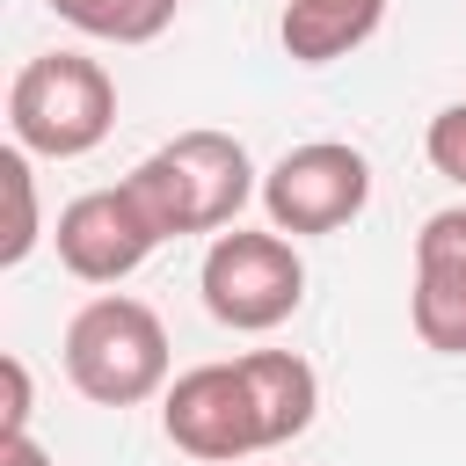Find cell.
Segmentation results:
<instances>
[{
  "instance_id": "cell-8",
  "label": "cell",
  "mask_w": 466,
  "mask_h": 466,
  "mask_svg": "<svg viewBox=\"0 0 466 466\" xmlns=\"http://www.w3.org/2000/svg\"><path fill=\"white\" fill-rule=\"evenodd\" d=\"M408 320H415L422 350L466 357V204H444V211L422 218V233H415Z\"/></svg>"
},
{
  "instance_id": "cell-7",
  "label": "cell",
  "mask_w": 466,
  "mask_h": 466,
  "mask_svg": "<svg viewBox=\"0 0 466 466\" xmlns=\"http://www.w3.org/2000/svg\"><path fill=\"white\" fill-rule=\"evenodd\" d=\"M58 262L80 277V284H124L153 248H160V226L146 218V204L116 182V189H87L58 211Z\"/></svg>"
},
{
  "instance_id": "cell-9",
  "label": "cell",
  "mask_w": 466,
  "mask_h": 466,
  "mask_svg": "<svg viewBox=\"0 0 466 466\" xmlns=\"http://www.w3.org/2000/svg\"><path fill=\"white\" fill-rule=\"evenodd\" d=\"M240 371H248V393H255V415H262V444H269V451L313 430L320 379H313L306 357H291V350H248Z\"/></svg>"
},
{
  "instance_id": "cell-3",
  "label": "cell",
  "mask_w": 466,
  "mask_h": 466,
  "mask_svg": "<svg viewBox=\"0 0 466 466\" xmlns=\"http://www.w3.org/2000/svg\"><path fill=\"white\" fill-rule=\"evenodd\" d=\"M7 131L36 160H80L116 131V80L87 51H44L7 80Z\"/></svg>"
},
{
  "instance_id": "cell-5",
  "label": "cell",
  "mask_w": 466,
  "mask_h": 466,
  "mask_svg": "<svg viewBox=\"0 0 466 466\" xmlns=\"http://www.w3.org/2000/svg\"><path fill=\"white\" fill-rule=\"evenodd\" d=\"M371 204V160L342 138H306L262 175V211L277 233H335Z\"/></svg>"
},
{
  "instance_id": "cell-10",
  "label": "cell",
  "mask_w": 466,
  "mask_h": 466,
  "mask_svg": "<svg viewBox=\"0 0 466 466\" xmlns=\"http://www.w3.org/2000/svg\"><path fill=\"white\" fill-rule=\"evenodd\" d=\"M386 22V0H284V51L299 66H328V58H350L357 44H371V29Z\"/></svg>"
},
{
  "instance_id": "cell-14",
  "label": "cell",
  "mask_w": 466,
  "mask_h": 466,
  "mask_svg": "<svg viewBox=\"0 0 466 466\" xmlns=\"http://www.w3.org/2000/svg\"><path fill=\"white\" fill-rule=\"evenodd\" d=\"M0 379H7V422H0V437H22V430H29V364L7 357Z\"/></svg>"
},
{
  "instance_id": "cell-1",
  "label": "cell",
  "mask_w": 466,
  "mask_h": 466,
  "mask_svg": "<svg viewBox=\"0 0 466 466\" xmlns=\"http://www.w3.org/2000/svg\"><path fill=\"white\" fill-rule=\"evenodd\" d=\"M124 189L146 204V218L160 226V240H182V233H218L240 218L248 197H262L255 182V160L233 131H182L167 146H153Z\"/></svg>"
},
{
  "instance_id": "cell-13",
  "label": "cell",
  "mask_w": 466,
  "mask_h": 466,
  "mask_svg": "<svg viewBox=\"0 0 466 466\" xmlns=\"http://www.w3.org/2000/svg\"><path fill=\"white\" fill-rule=\"evenodd\" d=\"M422 153H430V167H437L444 182H459V189H466V102H451V109H437V116H430Z\"/></svg>"
},
{
  "instance_id": "cell-12",
  "label": "cell",
  "mask_w": 466,
  "mask_h": 466,
  "mask_svg": "<svg viewBox=\"0 0 466 466\" xmlns=\"http://www.w3.org/2000/svg\"><path fill=\"white\" fill-rule=\"evenodd\" d=\"M0 182H7V204H15V226L0 240V262L15 269L29 248H36V175H29V146H7L0 153Z\"/></svg>"
},
{
  "instance_id": "cell-6",
  "label": "cell",
  "mask_w": 466,
  "mask_h": 466,
  "mask_svg": "<svg viewBox=\"0 0 466 466\" xmlns=\"http://www.w3.org/2000/svg\"><path fill=\"white\" fill-rule=\"evenodd\" d=\"M160 430H167L175 451H189V459H204V466H240V459L269 451L240 357H233V364H189V371L160 393Z\"/></svg>"
},
{
  "instance_id": "cell-15",
  "label": "cell",
  "mask_w": 466,
  "mask_h": 466,
  "mask_svg": "<svg viewBox=\"0 0 466 466\" xmlns=\"http://www.w3.org/2000/svg\"><path fill=\"white\" fill-rule=\"evenodd\" d=\"M0 466H51V451L22 430V437H0Z\"/></svg>"
},
{
  "instance_id": "cell-11",
  "label": "cell",
  "mask_w": 466,
  "mask_h": 466,
  "mask_svg": "<svg viewBox=\"0 0 466 466\" xmlns=\"http://www.w3.org/2000/svg\"><path fill=\"white\" fill-rule=\"evenodd\" d=\"M182 0H51L58 22H73L80 36H102V44H153L167 22H175Z\"/></svg>"
},
{
  "instance_id": "cell-2",
  "label": "cell",
  "mask_w": 466,
  "mask_h": 466,
  "mask_svg": "<svg viewBox=\"0 0 466 466\" xmlns=\"http://www.w3.org/2000/svg\"><path fill=\"white\" fill-rule=\"evenodd\" d=\"M66 379L95 408H138L167 393V328L146 299L102 291L66 320Z\"/></svg>"
},
{
  "instance_id": "cell-4",
  "label": "cell",
  "mask_w": 466,
  "mask_h": 466,
  "mask_svg": "<svg viewBox=\"0 0 466 466\" xmlns=\"http://www.w3.org/2000/svg\"><path fill=\"white\" fill-rule=\"evenodd\" d=\"M197 291H204V313L233 335H269L299 313L306 299V262L299 248L269 226V233H218L204 248V269H197Z\"/></svg>"
}]
</instances>
